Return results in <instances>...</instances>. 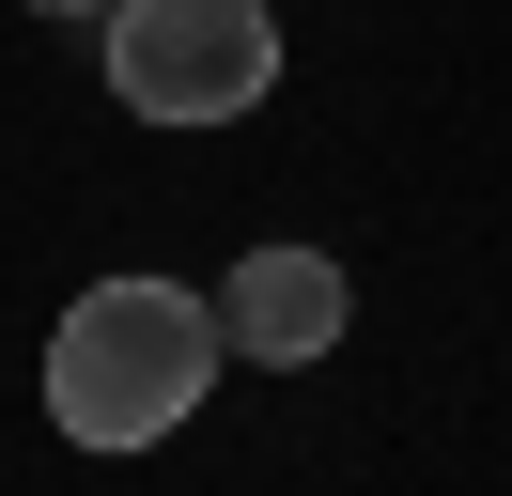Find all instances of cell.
<instances>
[{
  "mask_svg": "<svg viewBox=\"0 0 512 496\" xmlns=\"http://www.w3.org/2000/svg\"><path fill=\"white\" fill-rule=\"evenodd\" d=\"M32 16H109V0H32Z\"/></svg>",
  "mask_w": 512,
  "mask_h": 496,
  "instance_id": "cell-4",
  "label": "cell"
},
{
  "mask_svg": "<svg viewBox=\"0 0 512 496\" xmlns=\"http://www.w3.org/2000/svg\"><path fill=\"white\" fill-rule=\"evenodd\" d=\"M357 326V295H342V264H326V248H249V264L218 279V341L233 357H264V372H295V357H326V341Z\"/></svg>",
  "mask_w": 512,
  "mask_h": 496,
  "instance_id": "cell-3",
  "label": "cell"
},
{
  "mask_svg": "<svg viewBox=\"0 0 512 496\" xmlns=\"http://www.w3.org/2000/svg\"><path fill=\"white\" fill-rule=\"evenodd\" d=\"M109 93L140 124H249L280 93V0H109Z\"/></svg>",
  "mask_w": 512,
  "mask_h": 496,
  "instance_id": "cell-2",
  "label": "cell"
},
{
  "mask_svg": "<svg viewBox=\"0 0 512 496\" xmlns=\"http://www.w3.org/2000/svg\"><path fill=\"white\" fill-rule=\"evenodd\" d=\"M218 295L187 279H94V295L47 326V419L78 450H156L202 388H218Z\"/></svg>",
  "mask_w": 512,
  "mask_h": 496,
  "instance_id": "cell-1",
  "label": "cell"
}]
</instances>
